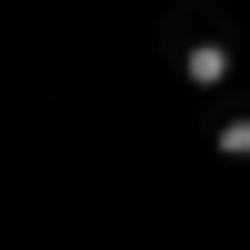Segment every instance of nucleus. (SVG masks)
<instances>
[{"label":"nucleus","instance_id":"nucleus-1","mask_svg":"<svg viewBox=\"0 0 250 250\" xmlns=\"http://www.w3.org/2000/svg\"><path fill=\"white\" fill-rule=\"evenodd\" d=\"M160 50H170V70H180V90H190L200 120L220 100H240V20L220 0H170L160 10Z\"/></svg>","mask_w":250,"mask_h":250},{"label":"nucleus","instance_id":"nucleus-2","mask_svg":"<svg viewBox=\"0 0 250 250\" xmlns=\"http://www.w3.org/2000/svg\"><path fill=\"white\" fill-rule=\"evenodd\" d=\"M200 130H210V160H230V170H250V100H220V110L200 120Z\"/></svg>","mask_w":250,"mask_h":250},{"label":"nucleus","instance_id":"nucleus-3","mask_svg":"<svg viewBox=\"0 0 250 250\" xmlns=\"http://www.w3.org/2000/svg\"><path fill=\"white\" fill-rule=\"evenodd\" d=\"M240 90H250V40H240Z\"/></svg>","mask_w":250,"mask_h":250}]
</instances>
